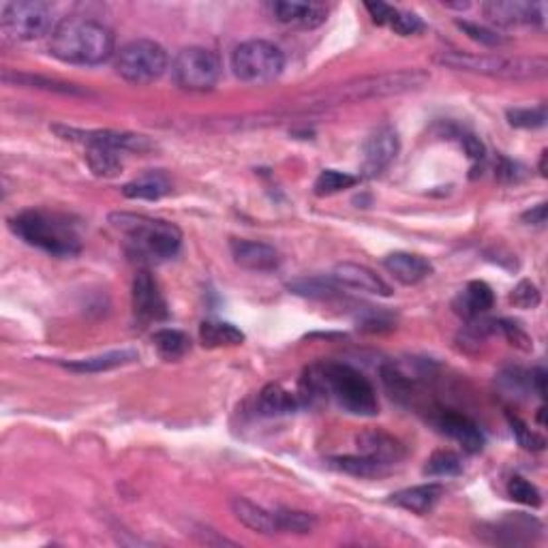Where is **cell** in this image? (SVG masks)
Here are the masks:
<instances>
[{"label":"cell","instance_id":"obj_1","mask_svg":"<svg viewBox=\"0 0 548 548\" xmlns=\"http://www.w3.org/2000/svg\"><path fill=\"white\" fill-rule=\"evenodd\" d=\"M50 52L63 63L94 67L112 58L114 34L91 17L69 15L58 22L50 34Z\"/></svg>","mask_w":548,"mask_h":548},{"label":"cell","instance_id":"obj_2","mask_svg":"<svg viewBox=\"0 0 548 548\" xmlns=\"http://www.w3.org/2000/svg\"><path fill=\"white\" fill-rule=\"evenodd\" d=\"M307 395H328L338 407L354 416H375L379 409L373 384L358 368L345 362H324L311 368L307 377Z\"/></svg>","mask_w":548,"mask_h":548},{"label":"cell","instance_id":"obj_3","mask_svg":"<svg viewBox=\"0 0 548 548\" xmlns=\"http://www.w3.org/2000/svg\"><path fill=\"white\" fill-rule=\"evenodd\" d=\"M431 80V73L425 69H398L386 71L377 75L356 77V80L337 84L328 91L311 94V105H341V103H358L368 99L396 97L411 91H418Z\"/></svg>","mask_w":548,"mask_h":548},{"label":"cell","instance_id":"obj_4","mask_svg":"<svg viewBox=\"0 0 548 548\" xmlns=\"http://www.w3.org/2000/svg\"><path fill=\"white\" fill-rule=\"evenodd\" d=\"M9 228L26 244L56 258H73L82 251L80 231L64 214L26 210L11 219Z\"/></svg>","mask_w":548,"mask_h":548},{"label":"cell","instance_id":"obj_5","mask_svg":"<svg viewBox=\"0 0 548 548\" xmlns=\"http://www.w3.org/2000/svg\"><path fill=\"white\" fill-rule=\"evenodd\" d=\"M435 63L444 67L480 73L499 80H540L548 73V61L542 56H502V54L439 52Z\"/></svg>","mask_w":548,"mask_h":548},{"label":"cell","instance_id":"obj_6","mask_svg":"<svg viewBox=\"0 0 548 548\" xmlns=\"http://www.w3.org/2000/svg\"><path fill=\"white\" fill-rule=\"evenodd\" d=\"M110 223L129 238L137 253L154 261L171 259L181 251L182 231L174 223L135 212H112Z\"/></svg>","mask_w":548,"mask_h":548},{"label":"cell","instance_id":"obj_7","mask_svg":"<svg viewBox=\"0 0 548 548\" xmlns=\"http://www.w3.org/2000/svg\"><path fill=\"white\" fill-rule=\"evenodd\" d=\"M170 56L165 47L151 39L129 41L116 52V73L124 82L135 86H144L157 82L165 73Z\"/></svg>","mask_w":548,"mask_h":548},{"label":"cell","instance_id":"obj_8","mask_svg":"<svg viewBox=\"0 0 548 548\" xmlns=\"http://www.w3.org/2000/svg\"><path fill=\"white\" fill-rule=\"evenodd\" d=\"M231 69L238 80L247 82V84H266L283 73L285 54L270 41H244L231 54Z\"/></svg>","mask_w":548,"mask_h":548},{"label":"cell","instance_id":"obj_9","mask_svg":"<svg viewBox=\"0 0 548 548\" xmlns=\"http://www.w3.org/2000/svg\"><path fill=\"white\" fill-rule=\"evenodd\" d=\"M0 28L5 37L14 41H34L52 34L56 24H54V7L41 0H14V3L3 5L0 11Z\"/></svg>","mask_w":548,"mask_h":548},{"label":"cell","instance_id":"obj_10","mask_svg":"<svg viewBox=\"0 0 548 548\" xmlns=\"http://www.w3.org/2000/svg\"><path fill=\"white\" fill-rule=\"evenodd\" d=\"M171 75L184 91H212L221 77V61L217 54L206 47H184L171 63Z\"/></svg>","mask_w":548,"mask_h":548},{"label":"cell","instance_id":"obj_11","mask_svg":"<svg viewBox=\"0 0 548 548\" xmlns=\"http://www.w3.org/2000/svg\"><path fill=\"white\" fill-rule=\"evenodd\" d=\"M63 140L75 142V144L84 146H105L114 148L118 152H146L151 151L152 144L144 135L124 133V131H103V129H75V127H52Z\"/></svg>","mask_w":548,"mask_h":548},{"label":"cell","instance_id":"obj_12","mask_svg":"<svg viewBox=\"0 0 548 548\" xmlns=\"http://www.w3.org/2000/svg\"><path fill=\"white\" fill-rule=\"evenodd\" d=\"M398 148H401L398 133L390 124L375 129L373 133L367 137L365 146H362V171L371 178L379 176L381 171L388 170L392 161L396 159Z\"/></svg>","mask_w":548,"mask_h":548},{"label":"cell","instance_id":"obj_13","mask_svg":"<svg viewBox=\"0 0 548 548\" xmlns=\"http://www.w3.org/2000/svg\"><path fill=\"white\" fill-rule=\"evenodd\" d=\"M133 311L140 321H163L168 319V302H165L163 291L154 281L151 272H137L133 281Z\"/></svg>","mask_w":548,"mask_h":548},{"label":"cell","instance_id":"obj_14","mask_svg":"<svg viewBox=\"0 0 548 548\" xmlns=\"http://www.w3.org/2000/svg\"><path fill=\"white\" fill-rule=\"evenodd\" d=\"M482 11L493 24L516 26V24H544L546 5L523 3V0H491L482 5Z\"/></svg>","mask_w":548,"mask_h":548},{"label":"cell","instance_id":"obj_15","mask_svg":"<svg viewBox=\"0 0 548 548\" xmlns=\"http://www.w3.org/2000/svg\"><path fill=\"white\" fill-rule=\"evenodd\" d=\"M231 258L244 270L253 272H270L281 266V255L274 247L266 242L255 240H231Z\"/></svg>","mask_w":548,"mask_h":548},{"label":"cell","instance_id":"obj_16","mask_svg":"<svg viewBox=\"0 0 548 548\" xmlns=\"http://www.w3.org/2000/svg\"><path fill=\"white\" fill-rule=\"evenodd\" d=\"M435 426L444 435H448L450 439H455L456 444H461L465 452H472V455L480 452L486 444L484 433L480 431L478 425L469 420L467 416L455 414V411H442L435 420Z\"/></svg>","mask_w":548,"mask_h":548},{"label":"cell","instance_id":"obj_17","mask_svg":"<svg viewBox=\"0 0 548 548\" xmlns=\"http://www.w3.org/2000/svg\"><path fill=\"white\" fill-rule=\"evenodd\" d=\"M332 281L337 285H343V288H351L358 291H367V294H375V296H390L392 288L384 279L377 277L371 268L360 266V264H338L335 270H332Z\"/></svg>","mask_w":548,"mask_h":548},{"label":"cell","instance_id":"obj_18","mask_svg":"<svg viewBox=\"0 0 548 548\" xmlns=\"http://www.w3.org/2000/svg\"><path fill=\"white\" fill-rule=\"evenodd\" d=\"M270 9L279 22L296 28H318L328 15V7L324 5L296 3V0H281V3H274Z\"/></svg>","mask_w":548,"mask_h":548},{"label":"cell","instance_id":"obj_19","mask_svg":"<svg viewBox=\"0 0 548 548\" xmlns=\"http://www.w3.org/2000/svg\"><path fill=\"white\" fill-rule=\"evenodd\" d=\"M384 266L386 270L403 285H418L420 281L431 277L433 272V264L426 258L405 251L390 253L388 258L384 259Z\"/></svg>","mask_w":548,"mask_h":548},{"label":"cell","instance_id":"obj_20","mask_svg":"<svg viewBox=\"0 0 548 548\" xmlns=\"http://www.w3.org/2000/svg\"><path fill=\"white\" fill-rule=\"evenodd\" d=\"M358 448H360V455L388 465V467L398 461H403L405 456V445L398 442V439L392 437V435L381 431L362 433L358 437Z\"/></svg>","mask_w":548,"mask_h":548},{"label":"cell","instance_id":"obj_21","mask_svg":"<svg viewBox=\"0 0 548 548\" xmlns=\"http://www.w3.org/2000/svg\"><path fill=\"white\" fill-rule=\"evenodd\" d=\"M231 512L238 521L242 523L244 527L253 529V532L264 533V535H272V533H281L279 532V521H277V510L270 512L261 505L249 502L244 497H234L231 499Z\"/></svg>","mask_w":548,"mask_h":548},{"label":"cell","instance_id":"obj_22","mask_svg":"<svg viewBox=\"0 0 548 548\" xmlns=\"http://www.w3.org/2000/svg\"><path fill=\"white\" fill-rule=\"evenodd\" d=\"M444 495V486L428 482V484L403 488V491L395 493L390 497V502L398 505V508L414 512V514H428L435 508V504L439 502Z\"/></svg>","mask_w":548,"mask_h":548},{"label":"cell","instance_id":"obj_23","mask_svg":"<svg viewBox=\"0 0 548 548\" xmlns=\"http://www.w3.org/2000/svg\"><path fill=\"white\" fill-rule=\"evenodd\" d=\"M493 302H495V294H493L491 285L484 281H472L465 288L463 294L458 296L455 307L458 315H463L467 319H475L482 313H486L493 307Z\"/></svg>","mask_w":548,"mask_h":548},{"label":"cell","instance_id":"obj_24","mask_svg":"<svg viewBox=\"0 0 548 548\" xmlns=\"http://www.w3.org/2000/svg\"><path fill=\"white\" fill-rule=\"evenodd\" d=\"M171 191V181L163 171H146L144 176L135 178L129 184H124L122 193L129 200H161Z\"/></svg>","mask_w":548,"mask_h":548},{"label":"cell","instance_id":"obj_25","mask_svg":"<svg viewBox=\"0 0 548 548\" xmlns=\"http://www.w3.org/2000/svg\"><path fill=\"white\" fill-rule=\"evenodd\" d=\"M258 405L264 416H285L300 409L302 398L294 395V392L285 390L281 384H268L266 388L259 392Z\"/></svg>","mask_w":548,"mask_h":548},{"label":"cell","instance_id":"obj_26","mask_svg":"<svg viewBox=\"0 0 548 548\" xmlns=\"http://www.w3.org/2000/svg\"><path fill=\"white\" fill-rule=\"evenodd\" d=\"M135 360H137V354L133 349H121V351H107V354H101V356H93V358L67 362L64 367L73 373H103V371H112V368L131 365V362Z\"/></svg>","mask_w":548,"mask_h":548},{"label":"cell","instance_id":"obj_27","mask_svg":"<svg viewBox=\"0 0 548 548\" xmlns=\"http://www.w3.org/2000/svg\"><path fill=\"white\" fill-rule=\"evenodd\" d=\"M200 341L204 347H234L244 343L242 330L228 321H204L200 326Z\"/></svg>","mask_w":548,"mask_h":548},{"label":"cell","instance_id":"obj_28","mask_svg":"<svg viewBox=\"0 0 548 548\" xmlns=\"http://www.w3.org/2000/svg\"><path fill=\"white\" fill-rule=\"evenodd\" d=\"M330 467H335L337 472L356 475V478H379V475L388 474V465L373 461L365 455L358 456H335L328 461Z\"/></svg>","mask_w":548,"mask_h":548},{"label":"cell","instance_id":"obj_29","mask_svg":"<svg viewBox=\"0 0 548 548\" xmlns=\"http://www.w3.org/2000/svg\"><path fill=\"white\" fill-rule=\"evenodd\" d=\"M3 80L7 84H17V86H28V88H41V91L47 93H63V94H84V91L73 84H67V82H58V80H50V77H41V75H31V73H14V71H5Z\"/></svg>","mask_w":548,"mask_h":548},{"label":"cell","instance_id":"obj_30","mask_svg":"<svg viewBox=\"0 0 548 548\" xmlns=\"http://www.w3.org/2000/svg\"><path fill=\"white\" fill-rule=\"evenodd\" d=\"M152 343L161 354V358L165 360L182 358V356L191 349L189 337L181 330H174V328H163V330L154 332Z\"/></svg>","mask_w":548,"mask_h":548},{"label":"cell","instance_id":"obj_31","mask_svg":"<svg viewBox=\"0 0 548 548\" xmlns=\"http://www.w3.org/2000/svg\"><path fill=\"white\" fill-rule=\"evenodd\" d=\"M118 151L114 148H105V146H86V163L88 168L93 170L94 176L101 178H112L121 171L122 163L121 157H118Z\"/></svg>","mask_w":548,"mask_h":548},{"label":"cell","instance_id":"obj_32","mask_svg":"<svg viewBox=\"0 0 548 548\" xmlns=\"http://www.w3.org/2000/svg\"><path fill=\"white\" fill-rule=\"evenodd\" d=\"M360 182L358 176H351L347 171H338V170H324L315 181V195L319 198H326V195H335L341 193V191H347L351 187Z\"/></svg>","mask_w":548,"mask_h":548},{"label":"cell","instance_id":"obj_33","mask_svg":"<svg viewBox=\"0 0 548 548\" xmlns=\"http://www.w3.org/2000/svg\"><path fill=\"white\" fill-rule=\"evenodd\" d=\"M341 285H337L332 281V277L328 279H298V281H291L288 285L289 291H294L298 296H305V298H321V300H326V298L337 296V291Z\"/></svg>","mask_w":548,"mask_h":548},{"label":"cell","instance_id":"obj_34","mask_svg":"<svg viewBox=\"0 0 548 548\" xmlns=\"http://www.w3.org/2000/svg\"><path fill=\"white\" fill-rule=\"evenodd\" d=\"M277 521H279V532L281 533H311L318 521H315L313 514L308 512H300V510H289V508H281L277 510Z\"/></svg>","mask_w":548,"mask_h":548},{"label":"cell","instance_id":"obj_35","mask_svg":"<svg viewBox=\"0 0 548 548\" xmlns=\"http://www.w3.org/2000/svg\"><path fill=\"white\" fill-rule=\"evenodd\" d=\"M463 472V461L461 456L455 455L450 450H439L426 461L425 474L431 478H452Z\"/></svg>","mask_w":548,"mask_h":548},{"label":"cell","instance_id":"obj_36","mask_svg":"<svg viewBox=\"0 0 548 548\" xmlns=\"http://www.w3.org/2000/svg\"><path fill=\"white\" fill-rule=\"evenodd\" d=\"M508 121L512 127L518 129H540L546 122V107H516L508 110Z\"/></svg>","mask_w":548,"mask_h":548},{"label":"cell","instance_id":"obj_37","mask_svg":"<svg viewBox=\"0 0 548 548\" xmlns=\"http://www.w3.org/2000/svg\"><path fill=\"white\" fill-rule=\"evenodd\" d=\"M508 495L518 504L529 505V508H540V505H542V495H540L538 488H535L532 482L521 478V475H514V478H510Z\"/></svg>","mask_w":548,"mask_h":548},{"label":"cell","instance_id":"obj_38","mask_svg":"<svg viewBox=\"0 0 548 548\" xmlns=\"http://www.w3.org/2000/svg\"><path fill=\"white\" fill-rule=\"evenodd\" d=\"M499 386L502 390L508 392L512 396H523L532 388V373H525L523 368H505L504 373H499Z\"/></svg>","mask_w":548,"mask_h":548},{"label":"cell","instance_id":"obj_39","mask_svg":"<svg viewBox=\"0 0 548 548\" xmlns=\"http://www.w3.org/2000/svg\"><path fill=\"white\" fill-rule=\"evenodd\" d=\"M456 26L461 28V31L467 34L469 39L478 41V44L486 45V47H499V45H505L508 44V39L502 37V34L491 31V28L486 26H480V24H474V22H456Z\"/></svg>","mask_w":548,"mask_h":548},{"label":"cell","instance_id":"obj_40","mask_svg":"<svg viewBox=\"0 0 548 548\" xmlns=\"http://www.w3.org/2000/svg\"><path fill=\"white\" fill-rule=\"evenodd\" d=\"M508 420H510L512 433H514L518 445H523L525 450H533V452L544 450V445H546L544 437H540L538 433H533L532 428H529L521 418H516V416H508Z\"/></svg>","mask_w":548,"mask_h":548},{"label":"cell","instance_id":"obj_41","mask_svg":"<svg viewBox=\"0 0 548 548\" xmlns=\"http://www.w3.org/2000/svg\"><path fill=\"white\" fill-rule=\"evenodd\" d=\"M381 379H384L386 388L390 390L392 396H396V398L409 396V392H411L409 379L405 377V375L398 371L395 365H388V367L381 368Z\"/></svg>","mask_w":548,"mask_h":548},{"label":"cell","instance_id":"obj_42","mask_svg":"<svg viewBox=\"0 0 548 548\" xmlns=\"http://www.w3.org/2000/svg\"><path fill=\"white\" fill-rule=\"evenodd\" d=\"M540 291L532 281H521L510 294V302L516 308H535L540 305Z\"/></svg>","mask_w":548,"mask_h":548},{"label":"cell","instance_id":"obj_43","mask_svg":"<svg viewBox=\"0 0 548 548\" xmlns=\"http://www.w3.org/2000/svg\"><path fill=\"white\" fill-rule=\"evenodd\" d=\"M388 28H392L396 34H401V37H411V34H418L425 31V22L420 20L416 14H409V11H396L395 20Z\"/></svg>","mask_w":548,"mask_h":548},{"label":"cell","instance_id":"obj_44","mask_svg":"<svg viewBox=\"0 0 548 548\" xmlns=\"http://www.w3.org/2000/svg\"><path fill=\"white\" fill-rule=\"evenodd\" d=\"M497 328L504 332L505 338H508L512 345H516L518 349H523V351H532L533 349L532 338L527 337L525 330H521V326L512 324V321H508V319H502V321H497Z\"/></svg>","mask_w":548,"mask_h":548},{"label":"cell","instance_id":"obj_45","mask_svg":"<svg viewBox=\"0 0 548 548\" xmlns=\"http://www.w3.org/2000/svg\"><path fill=\"white\" fill-rule=\"evenodd\" d=\"M497 178L502 182H518V181H523V178H525V170H523V165L514 163V161L499 157Z\"/></svg>","mask_w":548,"mask_h":548},{"label":"cell","instance_id":"obj_46","mask_svg":"<svg viewBox=\"0 0 548 548\" xmlns=\"http://www.w3.org/2000/svg\"><path fill=\"white\" fill-rule=\"evenodd\" d=\"M365 7L368 14H371L373 22L379 24V26H390L398 11L396 7H392V5H386V3H365Z\"/></svg>","mask_w":548,"mask_h":548},{"label":"cell","instance_id":"obj_47","mask_svg":"<svg viewBox=\"0 0 548 548\" xmlns=\"http://www.w3.org/2000/svg\"><path fill=\"white\" fill-rule=\"evenodd\" d=\"M461 144H463L465 152L469 154V159H472V161H482V159H484L486 148H484V144H482V142L475 135L463 133L461 135Z\"/></svg>","mask_w":548,"mask_h":548},{"label":"cell","instance_id":"obj_48","mask_svg":"<svg viewBox=\"0 0 548 548\" xmlns=\"http://www.w3.org/2000/svg\"><path fill=\"white\" fill-rule=\"evenodd\" d=\"M523 221L527 225H538V228H542V225L546 223V204H540L532 208V210H527L523 214Z\"/></svg>","mask_w":548,"mask_h":548},{"label":"cell","instance_id":"obj_49","mask_svg":"<svg viewBox=\"0 0 548 548\" xmlns=\"http://www.w3.org/2000/svg\"><path fill=\"white\" fill-rule=\"evenodd\" d=\"M532 388L538 390L540 396H546V371L544 368H535L532 373Z\"/></svg>","mask_w":548,"mask_h":548},{"label":"cell","instance_id":"obj_50","mask_svg":"<svg viewBox=\"0 0 548 548\" xmlns=\"http://www.w3.org/2000/svg\"><path fill=\"white\" fill-rule=\"evenodd\" d=\"M546 159H548V152L544 151L542 152V159H540V174L546 176Z\"/></svg>","mask_w":548,"mask_h":548},{"label":"cell","instance_id":"obj_51","mask_svg":"<svg viewBox=\"0 0 548 548\" xmlns=\"http://www.w3.org/2000/svg\"><path fill=\"white\" fill-rule=\"evenodd\" d=\"M538 422H540V425H544V407L540 409V414H538Z\"/></svg>","mask_w":548,"mask_h":548}]
</instances>
